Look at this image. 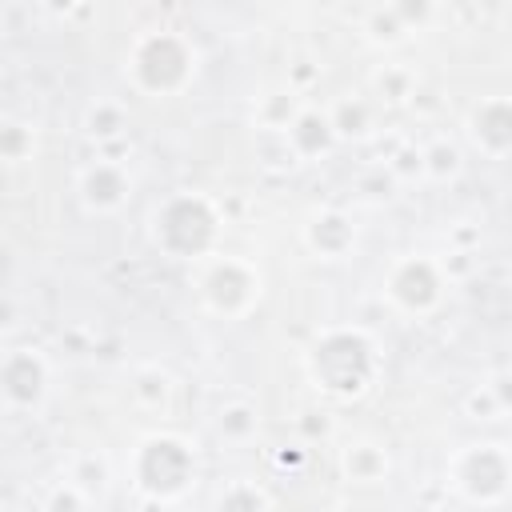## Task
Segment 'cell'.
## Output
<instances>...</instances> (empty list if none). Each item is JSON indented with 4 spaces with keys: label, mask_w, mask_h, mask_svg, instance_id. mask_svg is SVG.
Masks as SVG:
<instances>
[{
    "label": "cell",
    "mask_w": 512,
    "mask_h": 512,
    "mask_svg": "<svg viewBox=\"0 0 512 512\" xmlns=\"http://www.w3.org/2000/svg\"><path fill=\"white\" fill-rule=\"evenodd\" d=\"M196 292H200L208 312H216L224 320H236V316H248L260 304L264 272L248 256L208 252L204 260H196Z\"/></svg>",
    "instance_id": "5b68a950"
},
{
    "label": "cell",
    "mask_w": 512,
    "mask_h": 512,
    "mask_svg": "<svg viewBox=\"0 0 512 512\" xmlns=\"http://www.w3.org/2000/svg\"><path fill=\"white\" fill-rule=\"evenodd\" d=\"M68 480H72L76 488H84V492L92 496V484L100 488V484L108 480V468H104V460H100V456H80V460L72 464V472H68Z\"/></svg>",
    "instance_id": "cb8c5ba5"
},
{
    "label": "cell",
    "mask_w": 512,
    "mask_h": 512,
    "mask_svg": "<svg viewBox=\"0 0 512 512\" xmlns=\"http://www.w3.org/2000/svg\"><path fill=\"white\" fill-rule=\"evenodd\" d=\"M364 32H368V40L372 44H400L408 32H404V24L388 12V4H376L368 16H364Z\"/></svg>",
    "instance_id": "7402d4cb"
},
{
    "label": "cell",
    "mask_w": 512,
    "mask_h": 512,
    "mask_svg": "<svg viewBox=\"0 0 512 512\" xmlns=\"http://www.w3.org/2000/svg\"><path fill=\"white\" fill-rule=\"evenodd\" d=\"M36 152V128L24 120H0V160L24 164Z\"/></svg>",
    "instance_id": "e0dca14e"
},
{
    "label": "cell",
    "mask_w": 512,
    "mask_h": 512,
    "mask_svg": "<svg viewBox=\"0 0 512 512\" xmlns=\"http://www.w3.org/2000/svg\"><path fill=\"white\" fill-rule=\"evenodd\" d=\"M508 472L504 444H464L448 464V480L472 504H500L508 492Z\"/></svg>",
    "instance_id": "52a82bcc"
},
{
    "label": "cell",
    "mask_w": 512,
    "mask_h": 512,
    "mask_svg": "<svg viewBox=\"0 0 512 512\" xmlns=\"http://www.w3.org/2000/svg\"><path fill=\"white\" fill-rule=\"evenodd\" d=\"M456 168H460V148H456L452 140L440 136V140H432V144L420 148V172L444 180V176H452Z\"/></svg>",
    "instance_id": "d6986e66"
},
{
    "label": "cell",
    "mask_w": 512,
    "mask_h": 512,
    "mask_svg": "<svg viewBox=\"0 0 512 512\" xmlns=\"http://www.w3.org/2000/svg\"><path fill=\"white\" fill-rule=\"evenodd\" d=\"M444 288H448V272L432 256L408 252V256H396L384 272V296L392 300V308L408 316H428L440 304Z\"/></svg>",
    "instance_id": "8992f818"
},
{
    "label": "cell",
    "mask_w": 512,
    "mask_h": 512,
    "mask_svg": "<svg viewBox=\"0 0 512 512\" xmlns=\"http://www.w3.org/2000/svg\"><path fill=\"white\" fill-rule=\"evenodd\" d=\"M16 324H20V308L8 292H0V332H12Z\"/></svg>",
    "instance_id": "484cf974"
},
{
    "label": "cell",
    "mask_w": 512,
    "mask_h": 512,
    "mask_svg": "<svg viewBox=\"0 0 512 512\" xmlns=\"http://www.w3.org/2000/svg\"><path fill=\"white\" fill-rule=\"evenodd\" d=\"M336 140H364L372 136V104L364 96H340L332 108H324Z\"/></svg>",
    "instance_id": "5bb4252c"
},
{
    "label": "cell",
    "mask_w": 512,
    "mask_h": 512,
    "mask_svg": "<svg viewBox=\"0 0 512 512\" xmlns=\"http://www.w3.org/2000/svg\"><path fill=\"white\" fill-rule=\"evenodd\" d=\"M148 236L168 260H204L216 252L220 236V208L204 192H172L148 216Z\"/></svg>",
    "instance_id": "7a4b0ae2"
},
{
    "label": "cell",
    "mask_w": 512,
    "mask_h": 512,
    "mask_svg": "<svg viewBox=\"0 0 512 512\" xmlns=\"http://www.w3.org/2000/svg\"><path fill=\"white\" fill-rule=\"evenodd\" d=\"M340 468L356 484H376V480L388 476V452L380 444H372V440H352L340 452Z\"/></svg>",
    "instance_id": "4fadbf2b"
},
{
    "label": "cell",
    "mask_w": 512,
    "mask_h": 512,
    "mask_svg": "<svg viewBox=\"0 0 512 512\" xmlns=\"http://www.w3.org/2000/svg\"><path fill=\"white\" fill-rule=\"evenodd\" d=\"M384 4H388V12L404 24V32L424 28V24L432 20V12H436V0H384Z\"/></svg>",
    "instance_id": "603a6c76"
},
{
    "label": "cell",
    "mask_w": 512,
    "mask_h": 512,
    "mask_svg": "<svg viewBox=\"0 0 512 512\" xmlns=\"http://www.w3.org/2000/svg\"><path fill=\"white\" fill-rule=\"evenodd\" d=\"M124 76L144 96H176L196 80V48L172 28H148L132 40Z\"/></svg>",
    "instance_id": "3957f363"
},
{
    "label": "cell",
    "mask_w": 512,
    "mask_h": 512,
    "mask_svg": "<svg viewBox=\"0 0 512 512\" xmlns=\"http://www.w3.org/2000/svg\"><path fill=\"white\" fill-rule=\"evenodd\" d=\"M124 128H128L124 104H116V100H96V104H88V112H84V132H88L96 144H108V140L124 136Z\"/></svg>",
    "instance_id": "2e32d148"
},
{
    "label": "cell",
    "mask_w": 512,
    "mask_h": 512,
    "mask_svg": "<svg viewBox=\"0 0 512 512\" xmlns=\"http://www.w3.org/2000/svg\"><path fill=\"white\" fill-rule=\"evenodd\" d=\"M372 84H376V92H380L384 100L400 104V100H408V96H412L416 76H412L404 64H384V68H376V72H372Z\"/></svg>",
    "instance_id": "ffe728a7"
},
{
    "label": "cell",
    "mask_w": 512,
    "mask_h": 512,
    "mask_svg": "<svg viewBox=\"0 0 512 512\" xmlns=\"http://www.w3.org/2000/svg\"><path fill=\"white\" fill-rule=\"evenodd\" d=\"M220 504H224V508H232V504H248V508H256V504H272V496L260 492V488H236V492H224Z\"/></svg>",
    "instance_id": "d4e9b609"
},
{
    "label": "cell",
    "mask_w": 512,
    "mask_h": 512,
    "mask_svg": "<svg viewBox=\"0 0 512 512\" xmlns=\"http://www.w3.org/2000/svg\"><path fill=\"white\" fill-rule=\"evenodd\" d=\"M304 244L320 260H344L356 248V224L344 208H316L304 220Z\"/></svg>",
    "instance_id": "30bf717a"
},
{
    "label": "cell",
    "mask_w": 512,
    "mask_h": 512,
    "mask_svg": "<svg viewBox=\"0 0 512 512\" xmlns=\"http://www.w3.org/2000/svg\"><path fill=\"white\" fill-rule=\"evenodd\" d=\"M216 428H220V436H228V440H244V436H252L256 432V408L252 404H224L220 408V416H216Z\"/></svg>",
    "instance_id": "44dd1931"
},
{
    "label": "cell",
    "mask_w": 512,
    "mask_h": 512,
    "mask_svg": "<svg viewBox=\"0 0 512 512\" xmlns=\"http://www.w3.org/2000/svg\"><path fill=\"white\" fill-rule=\"evenodd\" d=\"M280 136H284V148H288L292 160H316L336 144V132H332L328 116L320 108H308V104L292 116V124Z\"/></svg>",
    "instance_id": "7c38bea8"
},
{
    "label": "cell",
    "mask_w": 512,
    "mask_h": 512,
    "mask_svg": "<svg viewBox=\"0 0 512 512\" xmlns=\"http://www.w3.org/2000/svg\"><path fill=\"white\" fill-rule=\"evenodd\" d=\"M76 192H80V200H84L88 212H116L128 200V192H132V172H128L124 160L96 156L92 164L80 168Z\"/></svg>",
    "instance_id": "9c48e42d"
},
{
    "label": "cell",
    "mask_w": 512,
    "mask_h": 512,
    "mask_svg": "<svg viewBox=\"0 0 512 512\" xmlns=\"http://www.w3.org/2000/svg\"><path fill=\"white\" fill-rule=\"evenodd\" d=\"M132 488L152 504L180 500L196 480V448L176 432H148L128 460Z\"/></svg>",
    "instance_id": "277c9868"
},
{
    "label": "cell",
    "mask_w": 512,
    "mask_h": 512,
    "mask_svg": "<svg viewBox=\"0 0 512 512\" xmlns=\"http://www.w3.org/2000/svg\"><path fill=\"white\" fill-rule=\"evenodd\" d=\"M300 108H304V104H300V96H296L292 88H268V92L252 104V120H256L264 132H284Z\"/></svg>",
    "instance_id": "9a60e30c"
},
{
    "label": "cell",
    "mask_w": 512,
    "mask_h": 512,
    "mask_svg": "<svg viewBox=\"0 0 512 512\" xmlns=\"http://www.w3.org/2000/svg\"><path fill=\"white\" fill-rule=\"evenodd\" d=\"M304 372L320 392L336 400H356L380 376V344L356 324L324 328L304 348Z\"/></svg>",
    "instance_id": "6da1fadb"
},
{
    "label": "cell",
    "mask_w": 512,
    "mask_h": 512,
    "mask_svg": "<svg viewBox=\"0 0 512 512\" xmlns=\"http://www.w3.org/2000/svg\"><path fill=\"white\" fill-rule=\"evenodd\" d=\"M48 384H52V368L40 348L16 344V348L0 352V400L8 408H16V412L40 408L48 396Z\"/></svg>",
    "instance_id": "ba28073f"
},
{
    "label": "cell",
    "mask_w": 512,
    "mask_h": 512,
    "mask_svg": "<svg viewBox=\"0 0 512 512\" xmlns=\"http://www.w3.org/2000/svg\"><path fill=\"white\" fill-rule=\"evenodd\" d=\"M468 136H472V144L484 156L500 160L512 148V108H508V100L504 96H484L480 104H472V112H468Z\"/></svg>",
    "instance_id": "8fae6325"
},
{
    "label": "cell",
    "mask_w": 512,
    "mask_h": 512,
    "mask_svg": "<svg viewBox=\"0 0 512 512\" xmlns=\"http://www.w3.org/2000/svg\"><path fill=\"white\" fill-rule=\"evenodd\" d=\"M132 392H136V400H140L144 408H164L168 396H172V376H168L164 368L144 364V368L136 372V380H132Z\"/></svg>",
    "instance_id": "ac0fdd59"
}]
</instances>
